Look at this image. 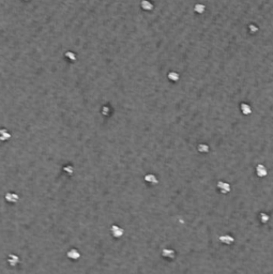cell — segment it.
I'll list each match as a JSON object with an SVG mask.
<instances>
[{
	"label": "cell",
	"instance_id": "1",
	"mask_svg": "<svg viewBox=\"0 0 273 274\" xmlns=\"http://www.w3.org/2000/svg\"><path fill=\"white\" fill-rule=\"evenodd\" d=\"M111 236H113L114 238L119 239L123 236L124 230L122 228H120L119 226H117V225H113L111 228Z\"/></svg>",
	"mask_w": 273,
	"mask_h": 274
},
{
	"label": "cell",
	"instance_id": "2",
	"mask_svg": "<svg viewBox=\"0 0 273 274\" xmlns=\"http://www.w3.org/2000/svg\"><path fill=\"white\" fill-rule=\"evenodd\" d=\"M217 188L222 194H227L230 192V184L225 181H219L217 182Z\"/></svg>",
	"mask_w": 273,
	"mask_h": 274
},
{
	"label": "cell",
	"instance_id": "3",
	"mask_svg": "<svg viewBox=\"0 0 273 274\" xmlns=\"http://www.w3.org/2000/svg\"><path fill=\"white\" fill-rule=\"evenodd\" d=\"M255 170H256V174H257L259 178H264L268 174V170H267L266 166L262 165V164H258V165L256 166Z\"/></svg>",
	"mask_w": 273,
	"mask_h": 274
},
{
	"label": "cell",
	"instance_id": "4",
	"mask_svg": "<svg viewBox=\"0 0 273 274\" xmlns=\"http://www.w3.org/2000/svg\"><path fill=\"white\" fill-rule=\"evenodd\" d=\"M162 256L167 259H174L176 257V253L172 249H164L162 251Z\"/></svg>",
	"mask_w": 273,
	"mask_h": 274
},
{
	"label": "cell",
	"instance_id": "5",
	"mask_svg": "<svg viewBox=\"0 0 273 274\" xmlns=\"http://www.w3.org/2000/svg\"><path fill=\"white\" fill-rule=\"evenodd\" d=\"M67 256H68L69 259L77 260V259H79V257H80V254H79V252L77 251L76 249H71L70 251H68V253H67Z\"/></svg>",
	"mask_w": 273,
	"mask_h": 274
},
{
	"label": "cell",
	"instance_id": "6",
	"mask_svg": "<svg viewBox=\"0 0 273 274\" xmlns=\"http://www.w3.org/2000/svg\"><path fill=\"white\" fill-rule=\"evenodd\" d=\"M240 109H241V113H243L244 116H250L252 113V107H251L250 104L247 103H241L240 104Z\"/></svg>",
	"mask_w": 273,
	"mask_h": 274
},
{
	"label": "cell",
	"instance_id": "7",
	"mask_svg": "<svg viewBox=\"0 0 273 274\" xmlns=\"http://www.w3.org/2000/svg\"><path fill=\"white\" fill-rule=\"evenodd\" d=\"M18 199H19V197L16 194H13V193H8L5 195V200L9 204H16L18 201Z\"/></svg>",
	"mask_w": 273,
	"mask_h": 274
},
{
	"label": "cell",
	"instance_id": "8",
	"mask_svg": "<svg viewBox=\"0 0 273 274\" xmlns=\"http://www.w3.org/2000/svg\"><path fill=\"white\" fill-rule=\"evenodd\" d=\"M220 241H221L222 243H224V244L230 245L235 242V239H234L231 236H229V235H225V236L220 237Z\"/></svg>",
	"mask_w": 273,
	"mask_h": 274
},
{
	"label": "cell",
	"instance_id": "9",
	"mask_svg": "<svg viewBox=\"0 0 273 274\" xmlns=\"http://www.w3.org/2000/svg\"><path fill=\"white\" fill-rule=\"evenodd\" d=\"M8 262L10 263V266L12 267H15L18 262H19V258H18L16 255H9V258H8Z\"/></svg>",
	"mask_w": 273,
	"mask_h": 274
},
{
	"label": "cell",
	"instance_id": "10",
	"mask_svg": "<svg viewBox=\"0 0 273 274\" xmlns=\"http://www.w3.org/2000/svg\"><path fill=\"white\" fill-rule=\"evenodd\" d=\"M194 11L198 14H203L206 11V5H203V3H196L194 7Z\"/></svg>",
	"mask_w": 273,
	"mask_h": 274
},
{
	"label": "cell",
	"instance_id": "11",
	"mask_svg": "<svg viewBox=\"0 0 273 274\" xmlns=\"http://www.w3.org/2000/svg\"><path fill=\"white\" fill-rule=\"evenodd\" d=\"M197 150H198L200 153H208L210 150L209 146L207 144H199L198 147H197Z\"/></svg>",
	"mask_w": 273,
	"mask_h": 274
},
{
	"label": "cell",
	"instance_id": "12",
	"mask_svg": "<svg viewBox=\"0 0 273 274\" xmlns=\"http://www.w3.org/2000/svg\"><path fill=\"white\" fill-rule=\"evenodd\" d=\"M259 220H260V222L264 223H264H268L269 222V220H270V216H269L267 213L261 212L259 214Z\"/></svg>",
	"mask_w": 273,
	"mask_h": 274
},
{
	"label": "cell",
	"instance_id": "13",
	"mask_svg": "<svg viewBox=\"0 0 273 274\" xmlns=\"http://www.w3.org/2000/svg\"><path fill=\"white\" fill-rule=\"evenodd\" d=\"M146 180L148 182H150V183H152V184H156V183H158V180H156V178L154 177V176H152V174H150V176H147Z\"/></svg>",
	"mask_w": 273,
	"mask_h": 274
},
{
	"label": "cell",
	"instance_id": "14",
	"mask_svg": "<svg viewBox=\"0 0 273 274\" xmlns=\"http://www.w3.org/2000/svg\"><path fill=\"white\" fill-rule=\"evenodd\" d=\"M248 30H250L251 33H256V32L258 31V27L256 25L251 24V25H248Z\"/></svg>",
	"mask_w": 273,
	"mask_h": 274
},
{
	"label": "cell",
	"instance_id": "15",
	"mask_svg": "<svg viewBox=\"0 0 273 274\" xmlns=\"http://www.w3.org/2000/svg\"><path fill=\"white\" fill-rule=\"evenodd\" d=\"M169 78H172V80H177V79H179V75L177 74L176 72H172L169 74Z\"/></svg>",
	"mask_w": 273,
	"mask_h": 274
}]
</instances>
